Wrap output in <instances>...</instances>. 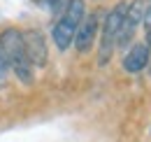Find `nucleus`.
Instances as JSON below:
<instances>
[{
  "mask_svg": "<svg viewBox=\"0 0 151 142\" xmlns=\"http://www.w3.org/2000/svg\"><path fill=\"white\" fill-rule=\"evenodd\" d=\"M0 49L5 54V58L9 63V70L14 72V77L23 86H30L35 82V75H33V63H30L28 51H26L23 33L19 28H12V26L5 28L0 33Z\"/></svg>",
  "mask_w": 151,
  "mask_h": 142,
  "instance_id": "obj_1",
  "label": "nucleus"
},
{
  "mask_svg": "<svg viewBox=\"0 0 151 142\" xmlns=\"http://www.w3.org/2000/svg\"><path fill=\"white\" fill-rule=\"evenodd\" d=\"M149 63H151V47L147 42H137V44H130L121 65L128 75H139L149 68Z\"/></svg>",
  "mask_w": 151,
  "mask_h": 142,
  "instance_id": "obj_7",
  "label": "nucleus"
},
{
  "mask_svg": "<svg viewBox=\"0 0 151 142\" xmlns=\"http://www.w3.org/2000/svg\"><path fill=\"white\" fill-rule=\"evenodd\" d=\"M86 2L84 0H68L65 9L60 12L51 26V37H54V44H56L60 51L70 49L72 40H75V33L81 23V19L86 17Z\"/></svg>",
  "mask_w": 151,
  "mask_h": 142,
  "instance_id": "obj_2",
  "label": "nucleus"
},
{
  "mask_svg": "<svg viewBox=\"0 0 151 142\" xmlns=\"http://www.w3.org/2000/svg\"><path fill=\"white\" fill-rule=\"evenodd\" d=\"M128 9V2L121 0L116 2L112 9L105 14V21H102V28H100V42H98V65H107L114 56V49H116V37H119V28H121V21H123V14Z\"/></svg>",
  "mask_w": 151,
  "mask_h": 142,
  "instance_id": "obj_3",
  "label": "nucleus"
},
{
  "mask_svg": "<svg viewBox=\"0 0 151 142\" xmlns=\"http://www.w3.org/2000/svg\"><path fill=\"white\" fill-rule=\"evenodd\" d=\"M98 33H100V9L86 12V17L81 19V23L75 33V40H72L75 49L79 54H88L98 40Z\"/></svg>",
  "mask_w": 151,
  "mask_h": 142,
  "instance_id": "obj_5",
  "label": "nucleus"
},
{
  "mask_svg": "<svg viewBox=\"0 0 151 142\" xmlns=\"http://www.w3.org/2000/svg\"><path fill=\"white\" fill-rule=\"evenodd\" d=\"M7 75H9V63H7L5 54H2V49H0V86L7 82Z\"/></svg>",
  "mask_w": 151,
  "mask_h": 142,
  "instance_id": "obj_9",
  "label": "nucleus"
},
{
  "mask_svg": "<svg viewBox=\"0 0 151 142\" xmlns=\"http://www.w3.org/2000/svg\"><path fill=\"white\" fill-rule=\"evenodd\" d=\"M149 65H151V63H149Z\"/></svg>",
  "mask_w": 151,
  "mask_h": 142,
  "instance_id": "obj_10",
  "label": "nucleus"
},
{
  "mask_svg": "<svg viewBox=\"0 0 151 142\" xmlns=\"http://www.w3.org/2000/svg\"><path fill=\"white\" fill-rule=\"evenodd\" d=\"M142 23H144V42L151 47V2L144 7V19H142Z\"/></svg>",
  "mask_w": 151,
  "mask_h": 142,
  "instance_id": "obj_8",
  "label": "nucleus"
},
{
  "mask_svg": "<svg viewBox=\"0 0 151 142\" xmlns=\"http://www.w3.org/2000/svg\"><path fill=\"white\" fill-rule=\"evenodd\" d=\"M23 33V42H26V51L33 63V68H47L49 63V49H47V37L40 28H28L21 30Z\"/></svg>",
  "mask_w": 151,
  "mask_h": 142,
  "instance_id": "obj_6",
  "label": "nucleus"
},
{
  "mask_svg": "<svg viewBox=\"0 0 151 142\" xmlns=\"http://www.w3.org/2000/svg\"><path fill=\"white\" fill-rule=\"evenodd\" d=\"M144 2L142 0H132L128 2V9L123 14V21H121V28H119V37H116V49H128L135 40V33H137V26L142 23L144 19Z\"/></svg>",
  "mask_w": 151,
  "mask_h": 142,
  "instance_id": "obj_4",
  "label": "nucleus"
}]
</instances>
